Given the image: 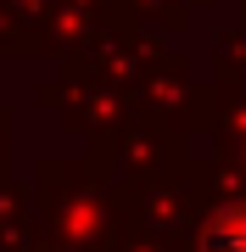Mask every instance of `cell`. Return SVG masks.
<instances>
[{
	"label": "cell",
	"mask_w": 246,
	"mask_h": 252,
	"mask_svg": "<svg viewBox=\"0 0 246 252\" xmlns=\"http://www.w3.org/2000/svg\"><path fill=\"white\" fill-rule=\"evenodd\" d=\"M201 252H246V207H224L201 230Z\"/></svg>",
	"instance_id": "6da1fadb"
}]
</instances>
